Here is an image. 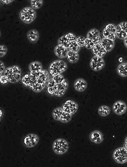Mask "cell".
Wrapping results in <instances>:
<instances>
[{
  "label": "cell",
  "mask_w": 127,
  "mask_h": 167,
  "mask_svg": "<svg viewBox=\"0 0 127 167\" xmlns=\"http://www.w3.org/2000/svg\"><path fill=\"white\" fill-rule=\"evenodd\" d=\"M67 68V64L62 60H57L52 62L49 67V73L54 77L65 71Z\"/></svg>",
  "instance_id": "obj_1"
},
{
  "label": "cell",
  "mask_w": 127,
  "mask_h": 167,
  "mask_svg": "<svg viewBox=\"0 0 127 167\" xmlns=\"http://www.w3.org/2000/svg\"><path fill=\"white\" fill-rule=\"evenodd\" d=\"M19 17L21 20L25 24H31L36 18V12L31 7H26L20 12Z\"/></svg>",
  "instance_id": "obj_2"
},
{
  "label": "cell",
  "mask_w": 127,
  "mask_h": 167,
  "mask_svg": "<svg viewBox=\"0 0 127 167\" xmlns=\"http://www.w3.org/2000/svg\"><path fill=\"white\" fill-rule=\"evenodd\" d=\"M69 148V144L66 140L62 138L55 140L53 143V149L55 153L63 155L67 152Z\"/></svg>",
  "instance_id": "obj_3"
},
{
  "label": "cell",
  "mask_w": 127,
  "mask_h": 167,
  "mask_svg": "<svg viewBox=\"0 0 127 167\" xmlns=\"http://www.w3.org/2000/svg\"><path fill=\"white\" fill-rule=\"evenodd\" d=\"M114 160L119 164H123L127 161V150L124 147H120L116 149L113 154Z\"/></svg>",
  "instance_id": "obj_4"
},
{
  "label": "cell",
  "mask_w": 127,
  "mask_h": 167,
  "mask_svg": "<svg viewBox=\"0 0 127 167\" xmlns=\"http://www.w3.org/2000/svg\"><path fill=\"white\" fill-rule=\"evenodd\" d=\"M62 108L64 111L71 115H74L77 111L78 106L77 103L72 100H67L62 105Z\"/></svg>",
  "instance_id": "obj_5"
},
{
  "label": "cell",
  "mask_w": 127,
  "mask_h": 167,
  "mask_svg": "<svg viewBox=\"0 0 127 167\" xmlns=\"http://www.w3.org/2000/svg\"><path fill=\"white\" fill-rule=\"evenodd\" d=\"M39 140V137L37 135L30 134L27 135L23 138V143L26 147L32 148L38 144Z\"/></svg>",
  "instance_id": "obj_6"
},
{
  "label": "cell",
  "mask_w": 127,
  "mask_h": 167,
  "mask_svg": "<svg viewBox=\"0 0 127 167\" xmlns=\"http://www.w3.org/2000/svg\"><path fill=\"white\" fill-rule=\"evenodd\" d=\"M90 65L93 70L98 71L102 70L104 67L105 61L103 58L94 56L91 60Z\"/></svg>",
  "instance_id": "obj_7"
},
{
  "label": "cell",
  "mask_w": 127,
  "mask_h": 167,
  "mask_svg": "<svg viewBox=\"0 0 127 167\" xmlns=\"http://www.w3.org/2000/svg\"><path fill=\"white\" fill-rule=\"evenodd\" d=\"M114 112L118 115L124 114L127 109L126 104L122 101H117L113 105L112 107Z\"/></svg>",
  "instance_id": "obj_8"
},
{
  "label": "cell",
  "mask_w": 127,
  "mask_h": 167,
  "mask_svg": "<svg viewBox=\"0 0 127 167\" xmlns=\"http://www.w3.org/2000/svg\"><path fill=\"white\" fill-rule=\"evenodd\" d=\"M87 37L92 41L94 45L101 43V40L100 32L96 28L91 30L87 33Z\"/></svg>",
  "instance_id": "obj_9"
},
{
  "label": "cell",
  "mask_w": 127,
  "mask_h": 167,
  "mask_svg": "<svg viewBox=\"0 0 127 167\" xmlns=\"http://www.w3.org/2000/svg\"><path fill=\"white\" fill-rule=\"evenodd\" d=\"M92 49L93 54L95 56L101 58L105 56L107 52L101 43L94 45Z\"/></svg>",
  "instance_id": "obj_10"
},
{
  "label": "cell",
  "mask_w": 127,
  "mask_h": 167,
  "mask_svg": "<svg viewBox=\"0 0 127 167\" xmlns=\"http://www.w3.org/2000/svg\"><path fill=\"white\" fill-rule=\"evenodd\" d=\"M89 138L91 141L95 144H99L103 142V136L102 133L99 131H93L89 135Z\"/></svg>",
  "instance_id": "obj_11"
},
{
  "label": "cell",
  "mask_w": 127,
  "mask_h": 167,
  "mask_svg": "<svg viewBox=\"0 0 127 167\" xmlns=\"http://www.w3.org/2000/svg\"><path fill=\"white\" fill-rule=\"evenodd\" d=\"M68 52V49L62 45H57L54 49L55 55L60 58H64L67 57Z\"/></svg>",
  "instance_id": "obj_12"
},
{
  "label": "cell",
  "mask_w": 127,
  "mask_h": 167,
  "mask_svg": "<svg viewBox=\"0 0 127 167\" xmlns=\"http://www.w3.org/2000/svg\"><path fill=\"white\" fill-rule=\"evenodd\" d=\"M87 83L85 80L82 79H79L75 81L74 88L76 91L83 92L85 91L87 88Z\"/></svg>",
  "instance_id": "obj_13"
},
{
  "label": "cell",
  "mask_w": 127,
  "mask_h": 167,
  "mask_svg": "<svg viewBox=\"0 0 127 167\" xmlns=\"http://www.w3.org/2000/svg\"><path fill=\"white\" fill-rule=\"evenodd\" d=\"M27 37L30 42L32 43H35L38 41L39 39V33L36 29H32L28 32Z\"/></svg>",
  "instance_id": "obj_14"
},
{
  "label": "cell",
  "mask_w": 127,
  "mask_h": 167,
  "mask_svg": "<svg viewBox=\"0 0 127 167\" xmlns=\"http://www.w3.org/2000/svg\"><path fill=\"white\" fill-rule=\"evenodd\" d=\"M101 43L107 52H110L113 49L114 46V41L106 38H103Z\"/></svg>",
  "instance_id": "obj_15"
},
{
  "label": "cell",
  "mask_w": 127,
  "mask_h": 167,
  "mask_svg": "<svg viewBox=\"0 0 127 167\" xmlns=\"http://www.w3.org/2000/svg\"><path fill=\"white\" fill-rule=\"evenodd\" d=\"M67 58L70 63L74 64L78 61L79 56L77 52L69 51L68 52Z\"/></svg>",
  "instance_id": "obj_16"
},
{
  "label": "cell",
  "mask_w": 127,
  "mask_h": 167,
  "mask_svg": "<svg viewBox=\"0 0 127 167\" xmlns=\"http://www.w3.org/2000/svg\"><path fill=\"white\" fill-rule=\"evenodd\" d=\"M110 108L107 105H102L98 108V113L100 116L105 117L108 116L110 113Z\"/></svg>",
  "instance_id": "obj_17"
},
{
  "label": "cell",
  "mask_w": 127,
  "mask_h": 167,
  "mask_svg": "<svg viewBox=\"0 0 127 167\" xmlns=\"http://www.w3.org/2000/svg\"><path fill=\"white\" fill-rule=\"evenodd\" d=\"M117 72L120 75L123 77H126L127 76V64L123 63L118 67Z\"/></svg>",
  "instance_id": "obj_18"
},
{
  "label": "cell",
  "mask_w": 127,
  "mask_h": 167,
  "mask_svg": "<svg viewBox=\"0 0 127 167\" xmlns=\"http://www.w3.org/2000/svg\"><path fill=\"white\" fill-rule=\"evenodd\" d=\"M30 71H40L42 69V63L38 62H32L29 65Z\"/></svg>",
  "instance_id": "obj_19"
},
{
  "label": "cell",
  "mask_w": 127,
  "mask_h": 167,
  "mask_svg": "<svg viewBox=\"0 0 127 167\" xmlns=\"http://www.w3.org/2000/svg\"><path fill=\"white\" fill-rule=\"evenodd\" d=\"M116 33L117 37L120 39H124L127 37V31L122 29L119 24L116 26Z\"/></svg>",
  "instance_id": "obj_20"
},
{
  "label": "cell",
  "mask_w": 127,
  "mask_h": 167,
  "mask_svg": "<svg viewBox=\"0 0 127 167\" xmlns=\"http://www.w3.org/2000/svg\"><path fill=\"white\" fill-rule=\"evenodd\" d=\"M49 72L47 70L42 69L40 71L38 79L46 83L49 79Z\"/></svg>",
  "instance_id": "obj_21"
},
{
  "label": "cell",
  "mask_w": 127,
  "mask_h": 167,
  "mask_svg": "<svg viewBox=\"0 0 127 167\" xmlns=\"http://www.w3.org/2000/svg\"><path fill=\"white\" fill-rule=\"evenodd\" d=\"M72 115L65 111H63L59 121L62 123L65 124L69 122L72 119Z\"/></svg>",
  "instance_id": "obj_22"
},
{
  "label": "cell",
  "mask_w": 127,
  "mask_h": 167,
  "mask_svg": "<svg viewBox=\"0 0 127 167\" xmlns=\"http://www.w3.org/2000/svg\"><path fill=\"white\" fill-rule=\"evenodd\" d=\"M72 41H70L67 39L63 36L59 39L58 41V45H62L64 46L67 49H69L70 47Z\"/></svg>",
  "instance_id": "obj_23"
},
{
  "label": "cell",
  "mask_w": 127,
  "mask_h": 167,
  "mask_svg": "<svg viewBox=\"0 0 127 167\" xmlns=\"http://www.w3.org/2000/svg\"><path fill=\"white\" fill-rule=\"evenodd\" d=\"M63 111L62 108L61 107L57 108L54 110L52 113V116L54 120L56 121H59Z\"/></svg>",
  "instance_id": "obj_24"
},
{
  "label": "cell",
  "mask_w": 127,
  "mask_h": 167,
  "mask_svg": "<svg viewBox=\"0 0 127 167\" xmlns=\"http://www.w3.org/2000/svg\"><path fill=\"white\" fill-rule=\"evenodd\" d=\"M46 86V83H41L38 82L36 83L31 88L35 92H40L43 90Z\"/></svg>",
  "instance_id": "obj_25"
},
{
  "label": "cell",
  "mask_w": 127,
  "mask_h": 167,
  "mask_svg": "<svg viewBox=\"0 0 127 167\" xmlns=\"http://www.w3.org/2000/svg\"><path fill=\"white\" fill-rule=\"evenodd\" d=\"M102 33L104 38L110 39V40L114 41L117 38L116 33L108 32L105 28L103 30Z\"/></svg>",
  "instance_id": "obj_26"
},
{
  "label": "cell",
  "mask_w": 127,
  "mask_h": 167,
  "mask_svg": "<svg viewBox=\"0 0 127 167\" xmlns=\"http://www.w3.org/2000/svg\"><path fill=\"white\" fill-rule=\"evenodd\" d=\"M43 1L42 0L40 1H31V5L32 8L34 10H37L40 9L42 7Z\"/></svg>",
  "instance_id": "obj_27"
},
{
  "label": "cell",
  "mask_w": 127,
  "mask_h": 167,
  "mask_svg": "<svg viewBox=\"0 0 127 167\" xmlns=\"http://www.w3.org/2000/svg\"><path fill=\"white\" fill-rule=\"evenodd\" d=\"M9 81L12 83H16L21 79V75L13 73L9 78Z\"/></svg>",
  "instance_id": "obj_28"
},
{
  "label": "cell",
  "mask_w": 127,
  "mask_h": 167,
  "mask_svg": "<svg viewBox=\"0 0 127 167\" xmlns=\"http://www.w3.org/2000/svg\"><path fill=\"white\" fill-rule=\"evenodd\" d=\"M31 79L30 78V73L26 74L24 76H23L21 79V82L24 86L28 87V86L29 83Z\"/></svg>",
  "instance_id": "obj_29"
},
{
  "label": "cell",
  "mask_w": 127,
  "mask_h": 167,
  "mask_svg": "<svg viewBox=\"0 0 127 167\" xmlns=\"http://www.w3.org/2000/svg\"><path fill=\"white\" fill-rule=\"evenodd\" d=\"M85 39L82 36H79L76 37L75 41L78 45L80 47H83L85 46Z\"/></svg>",
  "instance_id": "obj_30"
},
{
  "label": "cell",
  "mask_w": 127,
  "mask_h": 167,
  "mask_svg": "<svg viewBox=\"0 0 127 167\" xmlns=\"http://www.w3.org/2000/svg\"><path fill=\"white\" fill-rule=\"evenodd\" d=\"M105 29L110 33H116V26L112 23H109L105 26Z\"/></svg>",
  "instance_id": "obj_31"
},
{
  "label": "cell",
  "mask_w": 127,
  "mask_h": 167,
  "mask_svg": "<svg viewBox=\"0 0 127 167\" xmlns=\"http://www.w3.org/2000/svg\"><path fill=\"white\" fill-rule=\"evenodd\" d=\"M68 87V83L67 80H64L60 84H58V87L57 89L60 90H66Z\"/></svg>",
  "instance_id": "obj_32"
},
{
  "label": "cell",
  "mask_w": 127,
  "mask_h": 167,
  "mask_svg": "<svg viewBox=\"0 0 127 167\" xmlns=\"http://www.w3.org/2000/svg\"><path fill=\"white\" fill-rule=\"evenodd\" d=\"M69 51L78 52L79 50L80 47L77 44L75 41H72L70 47L69 48Z\"/></svg>",
  "instance_id": "obj_33"
},
{
  "label": "cell",
  "mask_w": 127,
  "mask_h": 167,
  "mask_svg": "<svg viewBox=\"0 0 127 167\" xmlns=\"http://www.w3.org/2000/svg\"><path fill=\"white\" fill-rule=\"evenodd\" d=\"M58 87V84H56L55 86L53 87H47L46 89L47 93L49 95L51 96L54 95L55 90Z\"/></svg>",
  "instance_id": "obj_34"
},
{
  "label": "cell",
  "mask_w": 127,
  "mask_h": 167,
  "mask_svg": "<svg viewBox=\"0 0 127 167\" xmlns=\"http://www.w3.org/2000/svg\"><path fill=\"white\" fill-rule=\"evenodd\" d=\"M64 38L67 40L70 41H74L75 40L76 36L75 35L72 33L69 32L66 33L64 35Z\"/></svg>",
  "instance_id": "obj_35"
},
{
  "label": "cell",
  "mask_w": 127,
  "mask_h": 167,
  "mask_svg": "<svg viewBox=\"0 0 127 167\" xmlns=\"http://www.w3.org/2000/svg\"><path fill=\"white\" fill-rule=\"evenodd\" d=\"M8 51V48L6 46L0 45V58H3L6 55Z\"/></svg>",
  "instance_id": "obj_36"
},
{
  "label": "cell",
  "mask_w": 127,
  "mask_h": 167,
  "mask_svg": "<svg viewBox=\"0 0 127 167\" xmlns=\"http://www.w3.org/2000/svg\"><path fill=\"white\" fill-rule=\"evenodd\" d=\"M94 45V44L93 42H92V41L90 39L88 38L85 39V46H84L86 48L88 49H91L92 48Z\"/></svg>",
  "instance_id": "obj_37"
},
{
  "label": "cell",
  "mask_w": 127,
  "mask_h": 167,
  "mask_svg": "<svg viewBox=\"0 0 127 167\" xmlns=\"http://www.w3.org/2000/svg\"><path fill=\"white\" fill-rule=\"evenodd\" d=\"M53 79L55 81V83L57 84H60L65 79L64 76L61 74H59L58 75L54 76V77H53Z\"/></svg>",
  "instance_id": "obj_38"
},
{
  "label": "cell",
  "mask_w": 127,
  "mask_h": 167,
  "mask_svg": "<svg viewBox=\"0 0 127 167\" xmlns=\"http://www.w3.org/2000/svg\"><path fill=\"white\" fill-rule=\"evenodd\" d=\"M9 82L8 77L5 75H2L0 77V83L2 85H6Z\"/></svg>",
  "instance_id": "obj_39"
},
{
  "label": "cell",
  "mask_w": 127,
  "mask_h": 167,
  "mask_svg": "<svg viewBox=\"0 0 127 167\" xmlns=\"http://www.w3.org/2000/svg\"><path fill=\"white\" fill-rule=\"evenodd\" d=\"M13 73L11 67H8L5 69L4 72V75L7 76L8 79L9 78L12 73Z\"/></svg>",
  "instance_id": "obj_40"
},
{
  "label": "cell",
  "mask_w": 127,
  "mask_h": 167,
  "mask_svg": "<svg viewBox=\"0 0 127 167\" xmlns=\"http://www.w3.org/2000/svg\"><path fill=\"white\" fill-rule=\"evenodd\" d=\"M11 67L13 73L20 75L21 74V69L19 66L17 65H14Z\"/></svg>",
  "instance_id": "obj_41"
},
{
  "label": "cell",
  "mask_w": 127,
  "mask_h": 167,
  "mask_svg": "<svg viewBox=\"0 0 127 167\" xmlns=\"http://www.w3.org/2000/svg\"><path fill=\"white\" fill-rule=\"evenodd\" d=\"M65 92V90H60L56 89L54 95L57 97H61L64 95Z\"/></svg>",
  "instance_id": "obj_42"
},
{
  "label": "cell",
  "mask_w": 127,
  "mask_h": 167,
  "mask_svg": "<svg viewBox=\"0 0 127 167\" xmlns=\"http://www.w3.org/2000/svg\"><path fill=\"white\" fill-rule=\"evenodd\" d=\"M47 82V87L54 86L57 84L53 79H49Z\"/></svg>",
  "instance_id": "obj_43"
},
{
  "label": "cell",
  "mask_w": 127,
  "mask_h": 167,
  "mask_svg": "<svg viewBox=\"0 0 127 167\" xmlns=\"http://www.w3.org/2000/svg\"><path fill=\"white\" fill-rule=\"evenodd\" d=\"M40 72V71H31L30 72V74L33 76L35 79L37 80L39 79Z\"/></svg>",
  "instance_id": "obj_44"
},
{
  "label": "cell",
  "mask_w": 127,
  "mask_h": 167,
  "mask_svg": "<svg viewBox=\"0 0 127 167\" xmlns=\"http://www.w3.org/2000/svg\"><path fill=\"white\" fill-rule=\"evenodd\" d=\"M119 24L122 29L124 30V31H127V22H123Z\"/></svg>",
  "instance_id": "obj_45"
},
{
  "label": "cell",
  "mask_w": 127,
  "mask_h": 167,
  "mask_svg": "<svg viewBox=\"0 0 127 167\" xmlns=\"http://www.w3.org/2000/svg\"><path fill=\"white\" fill-rule=\"evenodd\" d=\"M5 66L3 62L0 61V72L2 73L4 72L5 71Z\"/></svg>",
  "instance_id": "obj_46"
},
{
  "label": "cell",
  "mask_w": 127,
  "mask_h": 167,
  "mask_svg": "<svg viewBox=\"0 0 127 167\" xmlns=\"http://www.w3.org/2000/svg\"><path fill=\"white\" fill-rule=\"evenodd\" d=\"M2 3H3V4H8L9 3H10L12 2H13L14 1H12V0H1V1Z\"/></svg>",
  "instance_id": "obj_47"
},
{
  "label": "cell",
  "mask_w": 127,
  "mask_h": 167,
  "mask_svg": "<svg viewBox=\"0 0 127 167\" xmlns=\"http://www.w3.org/2000/svg\"><path fill=\"white\" fill-rule=\"evenodd\" d=\"M3 112L2 110L0 109V119H1L3 116Z\"/></svg>",
  "instance_id": "obj_48"
},
{
  "label": "cell",
  "mask_w": 127,
  "mask_h": 167,
  "mask_svg": "<svg viewBox=\"0 0 127 167\" xmlns=\"http://www.w3.org/2000/svg\"><path fill=\"white\" fill-rule=\"evenodd\" d=\"M124 43L125 45H126V47H127V37H126V38H125V39H124Z\"/></svg>",
  "instance_id": "obj_49"
},
{
  "label": "cell",
  "mask_w": 127,
  "mask_h": 167,
  "mask_svg": "<svg viewBox=\"0 0 127 167\" xmlns=\"http://www.w3.org/2000/svg\"><path fill=\"white\" fill-rule=\"evenodd\" d=\"M123 58L122 57H120L119 58L118 60L120 63H122L123 62Z\"/></svg>",
  "instance_id": "obj_50"
},
{
  "label": "cell",
  "mask_w": 127,
  "mask_h": 167,
  "mask_svg": "<svg viewBox=\"0 0 127 167\" xmlns=\"http://www.w3.org/2000/svg\"><path fill=\"white\" fill-rule=\"evenodd\" d=\"M2 73H1L0 72V77H1V76L2 75Z\"/></svg>",
  "instance_id": "obj_51"
},
{
  "label": "cell",
  "mask_w": 127,
  "mask_h": 167,
  "mask_svg": "<svg viewBox=\"0 0 127 167\" xmlns=\"http://www.w3.org/2000/svg\"><path fill=\"white\" fill-rule=\"evenodd\" d=\"M1 31H0V37H1Z\"/></svg>",
  "instance_id": "obj_52"
},
{
  "label": "cell",
  "mask_w": 127,
  "mask_h": 167,
  "mask_svg": "<svg viewBox=\"0 0 127 167\" xmlns=\"http://www.w3.org/2000/svg\"><path fill=\"white\" fill-rule=\"evenodd\" d=\"M1 119H0V121H1Z\"/></svg>",
  "instance_id": "obj_53"
}]
</instances>
